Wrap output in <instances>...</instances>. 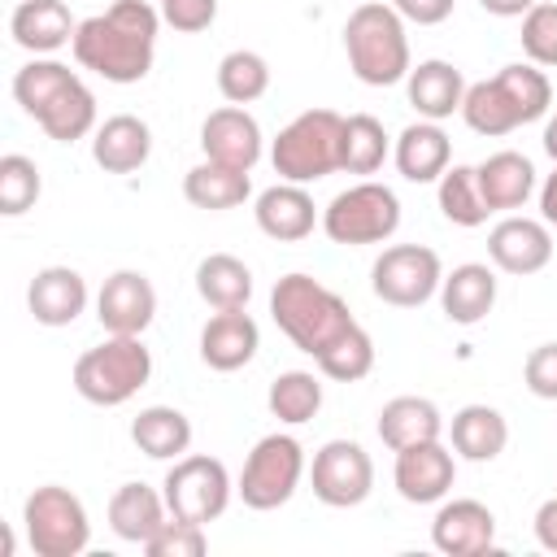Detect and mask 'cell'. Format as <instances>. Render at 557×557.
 I'll use <instances>...</instances> for the list:
<instances>
[{
	"instance_id": "f1b7e54d",
	"label": "cell",
	"mask_w": 557,
	"mask_h": 557,
	"mask_svg": "<svg viewBox=\"0 0 557 557\" xmlns=\"http://www.w3.org/2000/svg\"><path fill=\"white\" fill-rule=\"evenodd\" d=\"M444 435V418L435 409V400L426 396H396L379 409V440L400 453L409 444H426V440H440Z\"/></svg>"
},
{
	"instance_id": "c3c4849f",
	"label": "cell",
	"mask_w": 557,
	"mask_h": 557,
	"mask_svg": "<svg viewBox=\"0 0 557 557\" xmlns=\"http://www.w3.org/2000/svg\"><path fill=\"white\" fill-rule=\"evenodd\" d=\"M544 152H548V157L557 161V113H553V117L544 122Z\"/></svg>"
},
{
	"instance_id": "74e56055",
	"label": "cell",
	"mask_w": 557,
	"mask_h": 557,
	"mask_svg": "<svg viewBox=\"0 0 557 557\" xmlns=\"http://www.w3.org/2000/svg\"><path fill=\"white\" fill-rule=\"evenodd\" d=\"M318 361V370L326 374V379H335V383H357V379H366L370 370H374V339L366 335V326H352V331H344L322 357H313Z\"/></svg>"
},
{
	"instance_id": "52a82bcc",
	"label": "cell",
	"mask_w": 557,
	"mask_h": 557,
	"mask_svg": "<svg viewBox=\"0 0 557 557\" xmlns=\"http://www.w3.org/2000/svg\"><path fill=\"white\" fill-rule=\"evenodd\" d=\"M152 379V352L139 335H109L74 361V392L100 409L126 405Z\"/></svg>"
},
{
	"instance_id": "3957f363",
	"label": "cell",
	"mask_w": 557,
	"mask_h": 557,
	"mask_svg": "<svg viewBox=\"0 0 557 557\" xmlns=\"http://www.w3.org/2000/svg\"><path fill=\"white\" fill-rule=\"evenodd\" d=\"M553 104V83L540 65L531 61H513V65H500L492 78L483 83H470L466 87V100H461V117L474 135H509L527 122H540Z\"/></svg>"
},
{
	"instance_id": "f546056e",
	"label": "cell",
	"mask_w": 557,
	"mask_h": 557,
	"mask_svg": "<svg viewBox=\"0 0 557 557\" xmlns=\"http://www.w3.org/2000/svg\"><path fill=\"white\" fill-rule=\"evenodd\" d=\"M448 435H453V453L457 457H466V461H496L505 453V444H509V422L492 405H466V409L453 413Z\"/></svg>"
},
{
	"instance_id": "484cf974",
	"label": "cell",
	"mask_w": 557,
	"mask_h": 557,
	"mask_svg": "<svg viewBox=\"0 0 557 557\" xmlns=\"http://www.w3.org/2000/svg\"><path fill=\"white\" fill-rule=\"evenodd\" d=\"M474 178H479V191H483V205L492 213H509V209H522L535 191V165L505 148V152H492L487 161L474 165Z\"/></svg>"
},
{
	"instance_id": "2e32d148",
	"label": "cell",
	"mask_w": 557,
	"mask_h": 557,
	"mask_svg": "<svg viewBox=\"0 0 557 557\" xmlns=\"http://www.w3.org/2000/svg\"><path fill=\"white\" fill-rule=\"evenodd\" d=\"M396 492L409 500V505H435L453 492V479H457V461L453 453L440 444V440H426V444H409L396 453Z\"/></svg>"
},
{
	"instance_id": "4316f807",
	"label": "cell",
	"mask_w": 557,
	"mask_h": 557,
	"mask_svg": "<svg viewBox=\"0 0 557 557\" xmlns=\"http://www.w3.org/2000/svg\"><path fill=\"white\" fill-rule=\"evenodd\" d=\"M165 518H170V505H165V496L152 492L148 483H122V487L109 496V527H113V535L126 540V544H139V548H144V544L161 531Z\"/></svg>"
},
{
	"instance_id": "7bdbcfd3",
	"label": "cell",
	"mask_w": 557,
	"mask_h": 557,
	"mask_svg": "<svg viewBox=\"0 0 557 557\" xmlns=\"http://www.w3.org/2000/svg\"><path fill=\"white\" fill-rule=\"evenodd\" d=\"M522 379H527L531 396H540V400H557V339L531 348V357H527V366H522Z\"/></svg>"
},
{
	"instance_id": "d4e9b609",
	"label": "cell",
	"mask_w": 557,
	"mask_h": 557,
	"mask_svg": "<svg viewBox=\"0 0 557 557\" xmlns=\"http://www.w3.org/2000/svg\"><path fill=\"white\" fill-rule=\"evenodd\" d=\"M496 305V274L492 265L483 261H466V265H453V274H444L440 283V309L448 322L457 326H474L492 313Z\"/></svg>"
},
{
	"instance_id": "836d02e7",
	"label": "cell",
	"mask_w": 557,
	"mask_h": 557,
	"mask_svg": "<svg viewBox=\"0 0 557 557\" xmlns=\"http://www.w3.org/2000/svg\"><path fill=\"white\" fill-rule=\"evenodd\" d=\"M270 413L287 426H300L309 422L318 409H322V379L309 374V370H283L274 383H270V396H265Z\"/></svg>"
},
{
	"instance_id": "cb8c5ba5",
	"label": "cell",
	"mask_w": 557,
	"mask_h": 557,
	"mask_svg": "<svg viewBox=\"0 0 557 557\" xmlns=\"http://www.w3.org/2000/svg\"><path fill=\"white\" fill-rule=\"evenodd\" d=\"M74 30H78V22L70 17L65 0H22L9 17L13 44L35 57H48V52L74 44Z\"/></svg>"
},
{
	"instance_id": "8992f818",
	"label": "cell",
	"mask_w": 557,
	"mask_h": 557,
	"mask_svg": "<svg viewBox=\"0 0 557 557\" xmlns=\"http://www.w3.org/2000/svg\"><path fill=\"white\" fill-rule=\"evenodd\" d=\"M339 157H344V117L335 109L296 113L270 144V161L283 183H318L339 170Z\"/></svg>"
},
{
	"instance_id": "9c48e42d",
	"label": "cell",
	"mask_w": 557,
	"mask_h": 557,
	"mask_svg": "<svg viewBox=\"0 0 557 557\" xmlns=\"http://www.w3.org/2000/svg\"><path fill=\"white\" fill-rule=\"evenodd\" d=\"M22 527H26V544L35 557H78L91 544L87 509L61 483H44L26 496Z\"/></svg>"
},
{
	"instance_id": "ab89813d",
	"label": "cell",
	"mask_w": 557,
	"mask_h": 557,
	"mask_svg": "<svg viewBox=\"0 0 557 557\" xmlns=\"http://www.w3.org/2000/svg\"><path fill=\"white\" fill-rule=\"evenodd\" d=\"M518 39H522V52H527L531 65H540V70L557 65V4L535 0L522 13V35Z\"/></svg>"
},
{
	"instance_id": "30bf717a",
	"label": "cell",
	"mask_w": 557,
	"mask_h": 557,
	"mask_svg": "<svg viewBox=\"0 0 557 557\" xmlns=\"http://www.w3.org/2000/svg\"><path fill=\"white\" fill-rule=\"evenodd\" d=\"M300 479H305V448H300V440L274 431V435H261L252 444V453L244 457L235 492H239V500L248 509L270 513V509L287 505L296 496Z\"/></svg>"
},
{
	"instance_id": "d6a6232c",
	"label": "cell",
	"mask_w": 557,
	"mask_h": 557,
	"mask_svg": "<svg viewBox=\"0 0 557 557\" xmlns=\"http://www.w3.org/2000/svg\"><path fill=\"white\" fill-rule=\"evenodd\" d=\"M196 292L213 309H248L252 300V270L231 252H209L196 265Z\"/></svg>"
},
{
	"instance_id": "83f0119b",
	"label": "cell",
	"mask_w": 557,
	"mask_h": 557,
	"mask_svg": "<svg viewBox=\"0 0 557 557\" xmlns=\"http://www.w3.org/2000/svg\"><path fill=\"white\" fill-rule=\"evenodd\" d=\"M392 157H396V170L409 183H440V174L453 161V139L440 131V122H426L422 117V122H413V126L400 131Z\"/></svg>"
},
{
	"instance_id": "7402d4cb",
	"label": "cell",
	"mask_w": 557,
	"mask_h": 557,
	"mask_svg": "<svg viewBox=\"0 0 557 557\" xmlns=\"http://www.w3.org/2000/svg\"><path fill=\"white\" fill-rule=\"evenodd\" d=\"M257 226L261 235L278 239V244H296L305 235H313V222H318V205L313 196L305 191V183H274L257 196Z\"/></svg>"
},
{
	"instance_id": "603a6c76",
	"label": "cell",
	"mask_w": 557,
	"mask_h": 557,
	"mask_svg": "<svg viewBox=\"0 0 557 557\" xmlns=\"http://www.w3.org/2000/svg\"><path fill=\"white\" fill-rule=\"evenodd\" d=\"M405 96H409V104L418 109V117H426V122H444V117L461 113L466 78H461L457 65L431 57V61H418V65L405 74Z\"/></svg>"
},
{
	"instance_id": "e575fe53",
	"label": "cell",
	"mask_w": 557,
	"mask_h": 557,
	"mask_svg": "<svg viewBox=\"0 0 557 557\" xmlns=\"http://www.w3.org/2000/svg\"><path fill=\"white\" fill-rule=\"evenodd\" d=\"M387 131L374 113H352L344 117V157L339 170L344 174H374L387 161Z\"/></svg>"
},
{
	"instance_id": "4fadbf2b",
	"label": "cell",
	"mask_w": 557,
	"mask_h": 557,
	"mask_svg": "<svg viewBox=\"0 0 557 557\" xmlns=\"http://www.w3.org/2000/svg\"><path fill=\"white\" fill-rule=\"evenodd\" d=\"M313 496L331 509H352L374 487V461L357 440H326L309 466Z\"/></svg>"
},
{
	"instance_id": "d590c367",
	"label": "cell",
	"mask_w": 557,
	"mask_h": 557,
	"mask_svg": "<svg viewBox=\"0 0 557 557\" xmlns=\"http://www.w3.org/2000/svg\"><path fill=\"white\" fill-rule=\"evenodd\" d=\"M218 91L231 100V104H252L270 91V65L261 52L252 48H235L218 61Z\"/></svg>"
},
{
	"instance_id": "4dcf8cb0",
	"label": "cell",
	"mask_w": 557,
	"mask_h": 557,
	"mask_svg": "<svg viewBox=\"0 0 557 557\" xmlns=\"http://www.w3.org/2000/svg\"><path fill=\"white\" fill-rule=\"evenodd\" d=\"M131 440L152 461H178L191 448V422L174 405H148L131 422Z\"/></svg>"
},
{
	"instance_id": "5bb4252c",
	"label": "cell",
	"mask_w": 557,
	"mask_h": 557,
	"mask_svg": "<svg viewBox=\"0 0 557 557\" xmlns=\"http://www.w3.org/2000/svg\"><path fill=\"white\" fill-rule=\"evenodd\" d=\"M96 318L109 335H144L157 318V292L139 270H113L96 296Z\"/></svg>"
},
{
	"instance_id": "e0dca14e",
	"label": "cell",
	"mask_w": 557,
	"mask_h": 557,
	"mask_svg": "<svg viewBox=\"0 0 557 557\" xmlns=\"http://www.w3.org/2000/svg\"><path fill=\"white\" fill-rule=\"evenodd\" d=\"M200 148L209 161L252 170L261 161V126L244 104H222L200 122Z\"/></svg>"
},
{
	"instance_id": "7c38bea8",
	"label": "cell",
	"mask_w": 557,
	"mask_h": 557,
	"mask_svg": "<svg viewBox=\"0 0 557 557\" xmlns=\"http://www.w3.org/2000/svg\"><path fill=\"white\" fill-rule=\"evenodd\" d=\"M161 496L170 505V518H183V522H213L226 513L231 505V474L218 457H205V453H191V457H178L161 483Z\"/></svg>"
},
{
	"instance_id": "44dd1931",
	"label": "cell",
	"mask_w": 557,
	"mask_h": 557,
	"mask_svg": "<svg viewBox=\"0 0 557 557\" xmlns=\"http://www.w3.org/2000/svg\"><path fill=\"white\" fill-rule=\"evenodd\" d=\"M26 305L39 326H70L87 309V278L74 265H44L26 287Z\"/></svg>"
},
{
	"instance_id": "9a60e30c",
	"label": "cell",
	"mask_w": 557,
	"mask_h": 557,
	"mask_svg": "<svg viewBox=\"0 0 557 557\" xmlns=\"http://www.w3.org/2000/svg\"><path fill=\"white\" fill-rule=\"evenodd\" d=\"M487 257L496 270L505 274H540L548 261H553V235H548V222H535V218H500L492 231H487Z\"/></svg>"
},
{
	"instance_id": "f6af8a7d",
	"label": "cell",
	"mask_w": 557,
	"mask_h": 557,
	"mask_svg": "<svg viewBox=\"0 0 557 557\" xmlns=\"http://www.w3.org/2000/svg\"><path fill=\"white\" fill-rule=\"evenodd\" d=\"M535 540H540V548L557 553V496H548V500L535 509Z\"/></svg>"
},
{
	"instance_id": "ba28073f",
	"label": "cell",
	"mask_w": 557,
	"mask_h": 557,
	"mask_svg": "<svg viewBox=\"0 0 557 557\" xmlns=\"http://www.w3.org/2000/svg\"><path fill=\"white\" fill-rule=\"evenodd\" d=\"M396 226H400V200L387 183H374V178L344 187L322 209V231L331 235V244H344V248L383 244L396 235Z\"/></svg>"
},
{
	"instance_id": "bcb514c9",
	"label": "cell",
	"mask_w": 557,
	"mask_h": 557,
	"mask_svg": "<svg viewBox=\"0 0 557 557\" xmlns=\"http://www.w3.org/2000/svg\"><path fill=\"white\" fill-rule=\"evenodd\" d=\"M540 218H544L548 226H557V170L540 183Z\"/></svg>"
},
{
	"instance_id": "7a4b0ae2",
	"label": "cell",
	"mask_w": 557,
	"mask_h": 557,
	"mask_svg": "<svg viewBox=\"0 0 557 557\" xmlns=\"http://www.w3.org/2000/svg\"><path fill=\"white\" fill-rule=\"evenodd\" d=\"M13 100L57 144L87 139L100 126L96 122V96H91V87L70 65H61L52 57H35V61H26L13 74Z\"/></svg>"
},
{
	"instance_id": "7dc6e473",
	"label": "cell",
	"mask_w": 557,
	"mask_h": 557,
	"mask_svg": "<svg viewBox=\"0 0 557 557\" xmlns=\"http://www.w3.org/2000/svg\"><path fill=\"white\" fill-rule=\"evenodd\" d=\"M479 4H483L492 17H522L535 0H479Z\"/></svg>"
},
{
	"instance_id": "ac0fdd59",
	"label": "cell",
	"mask_w": 557,
	"mask_h": 557,
	"mask_svg": "<svg viewBox=\"0 0 557 557\" xmlns=\"http://www.w3.org/2000/svg\"><path fill=\"white\" fill-rule=\"evenodd\" d=\"M496 540V513L483 500H444L431 522V544L448 557H479Z\"/></svg>"
},
{
	"instance_id": "1f68e13d",
	"label": "cell",
	"mask_w": 557,
	"mask_h": 557,
	"mask_svg": "<svg viewBox=\"0 0 557 557\" xmlns=\"http://www.w3.org/2000/svg\"><path fill=\"white\" fill-rule=\"evenodd\" d=\"M183 196L196 205V209H209V213H222V209H235L252 196V183H248V170H235V165H222V161H200L183 174Z\"/></svg>"
},
{
	"instance_id": "8fae6325",
	"label": "cell",
	"mask_w": 557,
	"mask_h": 557,
	"mask_svg": "<svg viewBox=\"0 0 557 557\" xmlns=\"http://www.w3.org/2000/svg\"><path fill=\"white\" fill-rule=\"evenodd\" d=\"M440 283H444V265H440V252L426 244H392L379 252L370 270L374 296L396 309L426 305L431 296H440Z\"/></svg>"
},
{
	"instance_id": "8d00e7d4",
	"label": "cell",
	"mask_w": 557,
	"mask_h": 557,
	"mask_svg": "<svg viewBox=\"0 0 557 557\" xmlns=\"http://www.w3.org/2000/svg\"><path fill=\"white\" fill-rule=\"evenodd\" d=\"M440 213H444L453 226H483V222H487L492 209L483 205L474 165H448V170L440 174Z\"/></svg>"
},
{
	"instance_id": "ee69618b",
	"label": "cell",
	"mask_w": 557,
	"mask_h": 557,
	"mask_svg": "<svg viewBox=\"0 0 557 557\" xmlns=\"http://www.w3.org/2000/svg\"><path fill=\"white\" fill-rule=\"evenodd\" d=\"M453 4L457 0H392V9L405 17V22H418V26H440L453 17Z\"/></svg>"
},
{
	"instance_id": "b9f144b4",
	"label": "cell",
	"mask_w": 557,
	"mask_h": 557,
	"mask_svg": "<svg viewBox=\"0 0 557 557\" xmlns=\"http://www.w3.org/2000/svg\"><path fill=\"white\" fill-rule=\"evenodd\" d=\"M157 9H161V22L183 35L209 30L218 17V0H157Z\"/></svg>"
},
{
	"instance_id": "d6986e66",
	"label": "cell",
	"mask_w": 557,
	"mask_h": 557,
	"mask_svg": "<svg viewBox=\"0 0 557 557\" xmlns=\"http://www.w3.org/2000/svg\"><path fill=\"white\" fill-rule=\"evenodd\" d=\"M261 348V331L248 309H218L200 331V361L209 370H244Z\"/></svg>"
},
{
	"instance_id": "ffe728a7",
	"label": "cell",
	"mask_w": 557,
	"mask_h": 557,
	"mask_svg": "<svg viewBox=\"0 0 557 557\" xmlns=\"http://www.w3.org/2000/svg\"><path fill=\"white\" fill-rule=\"evenodd\" d=\"M152 152V131L135 113H113L91 131V161L104 174H135Z\"/></svg>"
},
{
	"instance_id": "60d3db41",
	"label": "cell",
	"mask_w": 557,
	"mask_h": 557,
	"mask_svg": "<svg viewBox=\"0 0 557 557\" xmlns=\"http://www.w3.org/2000/svg\"><path fill=\"white\" fill-rule=\"evenodd\" d=\"M209 548L205 527L200 522H183V518H165L161 531L144 544L148 557H200Z\"/></svg>"
},
{
	"instance_id": "5b68a950",
	"label": "cell",
	"mask_w": 557,
	"mask_h": 557,
	"mask_svg": "<svg viewBox=\"0 0 557 557\" xmlns=\"http://www.w3.org/2000/svg\"><path fill=\"white\" fill-rule=\"evenodd\" d=\"M344 52H348L352 74L366 87L405 83V74L413 70L405 17L392 4H379V0H366V4H357L348 13V22H344Z\"/></svg>"
},
{
	"instance_id": "6da1fadb",
	"label": "cell",
	"mask_w": 557,
	"mask_h": 557,
	"mask_svg": "<svg viewBox=\"0 0 557 557\" xmlns=\"http://www.w3.org/2000/svg\"><path fill=\"white\" fill-rule=\"evenodd\" d=\"M161 9L148 0H113L104 13H91L74 30V61L104 83H139L157 57Z\"/></svg>"
},
{
	"instance_id": "277c9868",
	"label": "cell",
	"mask_w": 557,
	"mask_h": 557,
	"mask_svg": "<svg viewBox=\"0 0 557 557\" xmlns=\"http://www.w3.org/2000/svg\"><path fill=\"white\" fill-rule=\"evenodd\" d=\"M270 318L274 326L309 357H322L344 331L357 326L352 309L344 305L339 292H331L326 283H318L313 274H283L270 292Z\"/></svg>"
},
{
	"instance_id": "f35d334b",
	"label": "cell",
	"mask_w": 557,
	"mask_h": 557,
	"mask_svg": "<svg viewBox=\"0 0 557 557\" xmlns=\"http://www.w3.org/2000/svg\"><path fill=\"white\" fill-rule=\"evenodd\" d=\"M39 187H44V178L30 157H22V152L0 157V213L4 218H22L26 209H35Z\"/></svg>"
}]
</instances>
